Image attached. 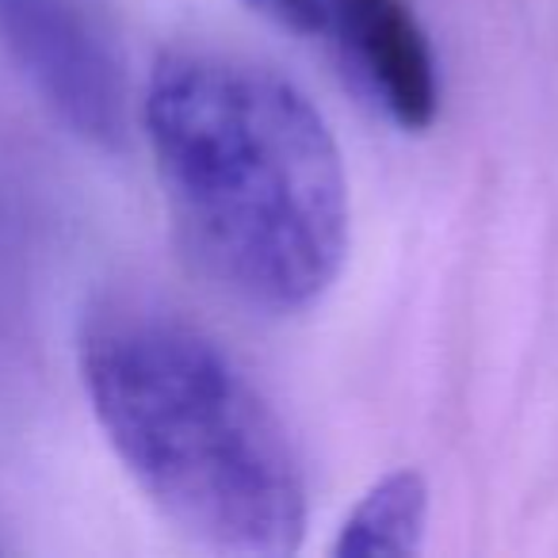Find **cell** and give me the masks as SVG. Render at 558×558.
<instances>
[{"instance_id":"6da1fadb","label":"cell","mask_w":558,"mask_h":558,"mask_svg":"<svg viewBox=\"0 0 558 558\" xmlns=\"http://www.w3.org/2000/svg\"><path fill=\"white\" fill-rule=\"evenodd\" d=\"M142 126L195 268L241 306L303 314L349 256V172L314 100L253 58L169 50Z\"/></svg>"},{"instance_id":"7a4b0ae2","label":"cell","mask_w":558,"mask_h":558,"mask_svg":"<svg viewBox=\"0 0 558 558\" xmlns=\"http://www.w3.org/2000/svg\"><path fill=\"white\" fill-rule=\"evenodd\" d=\"M77 360L111 451L177 532L241 558L303 547L295 444L215 337L157 306L119 303L85 322Z\"/></svg>"},{"instance_id":"3957f363","label":"cell","mask_w":558,"mask_h":558,"mask_svg":"<svg viewBox=\"0 0 558 558\" xmlns=\"http://www.w3.org/2000/svg\"><path fill=\"white\" fill-rule=\"evenodd\" d=\"M0 43L81 138L123 142V73L77 0H0Z\"/></svg>"},{"instance_id":"277c9868","label":"cell","mask_w":558,"mask_h":558,"mask_svg":"<svg viewBox=\"0 0 558 558\" xmlns=\"http://www.w3.org/2000/svg\"><path fill=\"white\" fill-rule=\"evenodd\" d=\"M326 27L337 32L349 65L402 131L436 123L440 70L410 0H326Z\"/></svg>"},{"instance_id":"5b68a950","label":"cell","mask_w":558,"mask_h":558,"mask_svg":"<svg viewBox=\"0 0 558 558\" xmlns=\"http://www.w3.org/2000/svg\"><path fill=\"white\" fill-rule=\"evenodd\" d=\"M428 527V486L417 471H390L352 505L337 527V558L417 555Z\"/></svg>"},{"instance_id":"8992f818","label":"cell","mask_w":558,"mask_h":558,"mask_svg":"<svg viewBox=\"0 0 558 558\" xmlns=\"http://www.w3.org/2000/svg\"><path fill=\"white\" fill-rule=\"evenodd\" d=\"M248 4L299 35L326 32V0H248Z\"/></svg>"}]
</instances>
